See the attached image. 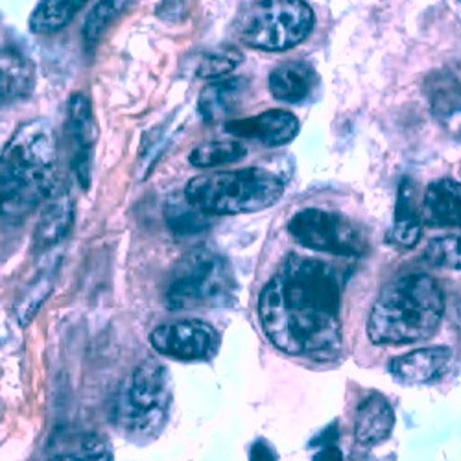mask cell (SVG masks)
<instances>
[{
	"label": "cell",
	"mask_w": 461,
	"mask_h": 461,
	"mask_svg": "<svg viewBox=\"0 0 461 461\" xmlns=\"http://www.w3.org/2000/svg\"><path fill=\"white\" fill-rule=\"evenodd\" d=\"M35 87V67L21 50L0 47V102L28 98Z\"/></svg>",
	"instance_id": "13"
},
{
	"label": "cell",
	"mask_w": 461,
	"mask_h": 461,
	"mask_svg": "<svg viewBox=\"0 0 461 461\" xmlns=\"http://www.w3.org/2000/svg\"><path fill=\"white\" fill-rule=\"evenodd\" d=\"M425 220L432 227L461 229V183L438 179L425 192Z\"/></svg>",
	"instance_id": "16"
},
{
	"label": "cell",
	"mask_w": 461,
	"mask_h": 461,
	"mask_svg": "<svg viewBox=\"0 0 461 461\" xmlns=\"http://www.w3.org/2000/svg\"><path fill=\"white\" fill-rule=\"evenodd\" d=\"M72 168L76 174V179L80 181L84 188L91 183V151H76L72 159Z\"/></svg>",
	"instance_id": "28"
},
{
	"label": "cell",
	"mask_w": 461,
	"mask_h": 461,
	"mask_svg": "<svg viewBox=\"0 0 461 461\" xmlns=\"http://www.w3.org/2000/svg\"><path fill=\"white\" fill-rule=\"evenodd\" d=\"M338 425L336 422H332V425L327 429V430H323L314 441H312V445H321V447H329V445H334V441L338 439Z\"/></svg>",
	"instance_id": "31"
},
{
	"label": "cell",
	"mask_w": 461,
	"mask_h": 461,
	"mask_svg": "<svg viewBox=\"0 0 461 461\" xmlns=\"http://www.w3.org/2000/svg\"><path fill=\"white\" fill-rule=\"evenodd\" d=\"M185 198L205 214L237 216L274 207L285 194V181L266 168L212 172L192 177Z\"/></svg>",
	"instance_id": "4"
},
{
	"label": "cell",
	"mask_w": 461,
	"mask_h": 461,
	"mask_svg": "<svg viewBox=\"0 0 461 461\" xmlns=\"http://www.w3.org/2000/svg\"><path fill=\"white\" fill-rule=\"evenodd\" d=\"M170 404V376L159 360H144L131 373L119 402L128 432H151L165 420Z\"/></svg>",
	"instance_id": "7"
},
{
	"label": "cell",
	"mask_w": 461,
	"mask_h": 461,
	"mask_svg": "<svg viewBox=\"0 0 461 461\" xmlns=\"http://www.w3.org/2000/svg\"><path fill=\"white\" fill-rule=\"evenodd\" d=\"M56 270H58V266L50 267V270H41L32 281L28 290L21 295V299L15 306V316L21 325H26L37 314V311L41 309V304L47 301V297L50 295L54 283H56Z\"/></svg>",
	"instance_id": "25"
},
{
	"label": "cell",
	"mask_w": 461,
	"mask_h": 461,
	"mask_svg": "<svg viewBox=\"0 0 461 461\" xmlns=\"http://www.w3.org/2000/svg\"><path fill=\"white\" fill-rule=\"evenodd\" d=\"M338 267L311 257L288 255L258 297L262 329L277 349L321 358L341 345V290Z\"/></svg>",
	"instance_id": "1"
},
{
	"label": "cell",
	"mask_w": 461,
	"mask_h": 461,
	"mask_svg": "<svg viewBox=\"0 0 461 461\" xmlns=\"http://www.w3.org/2000/svg\"><path fill=\"white\" fill-rule=\"evenodd\" d=\"M244 61V54L235 47H223L203 54L196 65L198 78H220L233 72Z\"/></svg>",
	"instance_id": "26"
},
{
	"label": "cell",
	"mask_w": 461,
	"mask_h": 461,
	"mask_svg": "<svg viewBox=\"0 0 461 461\" xmlns=\"http://www.w3.org/2000/svg\"><path fill=\"white\" fill-rule=\"evenodd\" d=\"M165 218L176 235H198L209 227V214L188 203L185 194H174L167 202Z\"/></svg>",
	"instance_id": "23"
},
{
	"label": "cell",
	"mask_w": 461,
	"mask_h": 461,
	"mask_svg": "<svg viewBox=\"0 0 461 461\" xmlns=\"http://www.w3.org/2000/svg\"><path fill=\"white\" fill-rule=\"evenodd\" d=\"M452 358L448 348H425L395 358L390 371L399 380L410 384H425L439 378Z\"/></svg>",
	"instance_id": "15"
},
{
	"label": "cell",
	"mask_w": 461,
	"mask_h": 461,
	"mask_svg": "<svg viewBox=\"0 0 461 461\" xmlns=\"http://www.w3.org/2000/svg\"><path fill=\"white\" fill-rule=\"evenodd\" d=\"M395 425V413L382 395H371L360 402L355 420V436L364 445L388 439Z\"/></svg>",
	"instance_id": "18"
},
{
	"label": "cell",
	"mask_w": 461,
	"mask_h": 461,
	"mask_svg": "<svg viewBox=\"0 0 461 461\" xmlns=\"http://www.w3.org/2000/svg\"><path fill=\"white\" fill-rule=\"evenodd\" d=\"M131 5V0H100L91 10L84 24V41L87 49H95L107 28L117 21Z\"/></svg>",
	"instance_id": "24"
},
{
	"label": "cell",
	"mask_w": 461,
	"mask_h": 461,
	"mask_svg": "<svg viewBox=\"0 0 461 461\" xmlns=\"http://www.w3.org/2000/svg\"><path fill=\"white\" fill-rule=\"evenodd\" d=\"M47 461H113L109 443L93 432H72L58 436Z\"/></svg>",
	"instance_id": "17"
},
{
	"label": "cell",
	"mask_w": 461,
	"mask_h": 461,
	"mask_svg": "<svg viewBox=\"0 0 461 461\" xmlns=\"http://www.w3.org/2000/svg\"><path fill=\"white\" fill-rule=\"evenodd\" d=\"M415 188L410 179H402L397 190V205H395V218L393 227L390 233V242L410 249L413 248L422 233V220L415 205Z\"/></svg>",
	"instance_id": "19"
},
{
	"label": "cell",
	"mask_w": 461,
	"mask_h": 461,
	"mask_svg": "<svg viewBox=\"0 0 461 461\" xmlns=\"http://www.w3.org/2000/svg\"><path fill=\"white\" fill-rule=\"evenodd\" d=\"M249 461H277V454L270 443L258 439L249 448Z\"/></svg>",
	"instance_id": "29"
},
{
	"label": "cell",
	"mask_w": 461,
	"mask_h": 461,
	"mask_svg": "<svg viewBox=\"0 0 461 461\" xmlns=\"http://www.w3.org/2000/svg\"><path fill=\"white\" fill-rule=\"evenodd\" d=\"M292 239L311 251L360 257L366 251V240L358 227L341 212L325 209H303L288 221Z\"/></svg>",
	"instance_id": "8"
},
{
	"label": "cell",
	"mask_w": 461,
	"mask_h": 461,
	"mask_svg": "<svg viewBox=\"0 0 461 461\" xmlns=\"http://www.w3.org/2000/svg\"><path fill=\"white\" fill-rule=\"evenodd\" d=\"M149 343L161 357L176 360H202L214 353L218 334L205 321L183 320L153 329Z\"/></svg>",
	"instance_id": "9"
},
{
	"label": "cell",
	"mask_w": 461,
	"mask_h": 461,
	"mask_svg": "<svg viewBox=\"0 0 461 461\" xmlns=\"http://www.w3.org/2000/svg\"><path fill=\"white\" fill-rule=\"evenodd\" d=\"M316 15L304 0H260L240 21V41L264 52L301 45L314 30Z\"/></svg>",
	"instance_id": "6"
},
{
	"label": "cell",
	"mask_w": 461,
	"mask_h": 461,
	"mask_svg": "<svg viewBox=\"0 0 461 461\" xmlns=\"http://www.w3.org/2000/svg\"><path fill=\"white\" fill-rule=\"evenodd\" d=\"M248 156V148L240 140H211L190 151L188 163L196 168H212L220 165L239 163Z\"/></svg>",
	"instance_id": "22"
},
{
	"label": "cell",
	"mask_w": 461,
	"mask_h": 461,
	"mask_svg": "<svg viewBox=\"0 0 461 461\" xmlns=\"http://www.w3.org/2000/svg\"><path fill=\"white\" fill-rule=\"evenodd\" d=\"M425 258L438 267L461 270V235L434 239L425 249Z\"/></svg>",
	"instance_id": "27"
},
{
	"label": "cell",
	"mask_w": 461,
	"mask_h": 461,
	"mask_svg": "<svg viewBox=\"0 0 461 461\" xmlns=\"http://www.w3.org/2000/svg\"><path fill=\"white\" fill-rule=\"evenodd\" d=\"M67 121L70 137L78 151H91L96 139V124L91 100L84 93H76L70 96L67 105Z\"/></svg>",
	"instance_id": "21"
},
{
	"label": "cell",
	"mask_w": 461,
	"mask_h": 461,
	"mask_svg": "<svg viewBox=\"0 0 461 461\" xmlns=\"http://www.w3.org/2000/svg\"><path fill=\"white\" fill-rule=\"evenodd\" d=\"M235 286L227 258L209 248H196L176 266L165 301L172 311L220 306L233 299Z\"/></svg>",
	"instance_id": "5"
},
{
	"label": "cell",
	"mask_w": 461,
	"mask_h": 461,
	"mask_svg": "<svg viewBox=\"0 0 461 461\" xmlns=\"http://www.w3.org/2000/svg\"><path fill=\"white\" fill-rule=\"evenodd\" d=\"M312 461H343V454L336 445H329L323 447L314 457Z\"/></svg>",
	"instance_id": "30"
},
{
	"label": "cell",
	"mask_w": 461,
	"mask_h": 461,
	"mask_svg": "<svg viewBox=\"0 0 461 461\" xmlns=\"http://www.w3.org/2000/svg\"><path fill=\"white\" fill-rule=\"evenodd\" d=\"M459 3H461V0H459Z\"/></svg>",
	"instance_id": "32"
},
{
	"label": "cell",
	"mask_w": 461,
	"mask_h": 461,
	"mask_svg": "<svg viewBox=\"0 0 461 461\" xmlns=\"http://www.w3.org/2000/svg\"><path fill=\"white\" fill-rule=\"evenodd\" d=\"M74 223V200L70 188L65 183H58L50 196L43 203V211L35 225L33 246L37 249H50L59 244Z\"/></svg>",
	"instance_id": "11"
},
{
	"label": "cell",
	"mask_w": 461,
	"mask_h": 461,
	"mask_svg": "<svg viewBox=\"0 0 461 461\" xmlns=\"http://www.w3.org/2000/svg\"><path fill=\"white\" fill-rule=\"evenodd\" d=\"M318 84V74L312 65L303 61H286L270 72V93L276 100L299 104L311 96Z\"/></svg>",
	"instance_id": "14"
},
{
	"label": "cell",
	"mask_w": 461,
	"mask_h": 461,
	"mask_svg": "<svg viewBox=\"0 0 461 461\" xmlns=\"http://www.w3.org/2000/svg\"><path fill=\"white\" fill-rule=\"evenodd\" d=\"M89 0H41L30 15V30L37 35H50L63 30L84 10Z\"/></svg>",
	"instance_id": "20"
},
{
	"label": "cell",
	"mask_w": 461,
	"mask_h": 461,
	"mask_svg": "<svg viewBox=\"0 0 461 461\" xmlns=\"http://www.w3.org/2000/svg\"><path fill=\"white\" fill-rule=\"evenodd\" d=\"M445 314V292L429 274L404 276L382 290L367 320L375 345H406L430 338Z\"/></svg>",
	"instance_id": "3"
},
{
	"label": "cell",
	"mask_w": 461,
	"mask_h": 461,
	"mask_svg": "<svg viewBox=\"0 0 461 461\" xmlns=\"http://www.w3.org/2000/svg\"><path fill=\"white\" fill-rule=\"evenodd\" d=\"M58 179V139L47 121H28L0 153V216L19 225L50 196Z\"/></svg>",
	"instance_id": "2"
},
{
	"label": "cell",
	"mask_w": 461,
	"mask_h": 461,
	"mask_svg": "<svg viewBox=\"0 0 461 461\" xmlns=\"http://www.w3.org/2000/svg\"><path fill=\"white\" fill-rule=\"evenodd\" d=\"M225 130L244 139H255L267 146H285L299 133V121L294 113L285 109H272L246 121L227 122Z\"/></svg>",
	"instance_id": "10"
},
{
	"label": "cell",
	"mask_w": 461,
	"mask_h": 461,
	"mask_svg": "<svg viewBox=\"0 0 461 461\" xmlns=\"http://www.w3.org/2000/svg\"><path fill=\"white\" fill-rule=\"evenodd\" d=\"M249 93L246 78H225L207 86L198 98V111L207 124L225 122L242 107Z\"/></svg>",
	"instance_id": "12"
}]
</instances>
